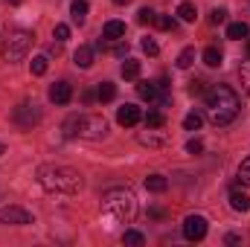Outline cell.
<instances>
[{"label": "cell", "mask_w": 250, "mask_h": 247, "mask_svg": "<svg viewBox=\"0 0 250 247\" xmlns=\"http://www.w3.org/2000/svg\"><path fill=\"white\" fill-rule=\"evenodd\" d=\"M137 140H140V145H148V148H163V145H169V134L160 131V128H151V131L146 128Z\"/></svg>", "instance_id": "8"}, {"label": "cell", "mask_w": 250, "mask_h": 247, "mask_svg": "<svg viewBox=\"0 0 250 247\" xmlns=\"http://www.w3.org/2000/svg\"><path fill=\"white\" fill-rule=\"evenodd\" d=\"M62 128H64V137H70V140H76V137H82V140H102L108 134V123L99 114H73V117L64 120Z\"/></svg>", "instance_id": "3"}, {"label": "cell", "mask_w": 250, "mask_h": 247, "mask_svg": "<svg viewBox=\"0 0 250 247\" xmlns=\"http://www.w3.org/2000/svg\"><path fill=\"white\" fill-rule=\"evenodd\" d=\"M123 242H125V245H134V247H140L143 242H146V239H143V233H137V230H128V233L123 236Z\"/></svg>", "instance_id": "28"}, {"label": "cell", "mask_w": 250, "mask_h": 247, "mask_svg": "<svg viewBox=\"0 0 250 247\" xmlns=\"http://www.w3.org/2000/svg\"><path fill=\"white\" fill-rule=\"evenodd\" d=\"M178 18H181V21H187V23H192V21L198 18L195 3H181V6H178Z\"/></svg>", "instance_id": "21"}, {"label": "cell", "mask_w": 250, "mask_h": 247, "mask_svg": "<svg viewBox=\"0 0 250 247\" xmlns=\"http://www.w3.org/2000/svg\"><path fill=\"white\" fill-rule=\"evenodd\" d=\"M82 99H84V102H93V99H96V90H84Z\"/></svg>", "instance_id": "38"}, {"label": "cell", "mask_w": 250, "mask_h": 247, "mask_svg": "<svg viewBox=\"0 0 250 247\" xmlns=\"http://www.w3.org/2000/svg\"><path fill=\"white\" fill-rule=\"evenodd\" d=\"M239 242H242V239H239L236 233H230V236H227V245H239Z\"/></svg>", "instance_id": "39"}, {"label": "cell", "mask_w": 250, "mask_h": 247, "mask_svg": "<svg viewBox=\"0 0 250 247\" xmlns=\"http://www.w3.org/2000/svg\"><path fill=\"white\" fill-rule=\"evenodd\" d=\"M187 151H189V154H201V151H204V143H201V140H189Z\"/></svg>", "instance_id": "35"}, {"label": "cell", "mask_w": 250, "mask_h": 247, "mask_svg": "<svg viewBox=\"0 0 250 247\" xmlns=\"http://www.w3.org/2000/svg\"><path fill=\"white\" fill-rule=\"evenodd\" d=\"M201 59H204V64H207V67H221V62H224V53H221L218 47H207Z\"/></svg>", "instance_id": "17"}, {"label": "cell", "mask_w": 250, "mask_h": 247, "mask_svg": "<svg viewBox=\"0 0 250 247\" xmlns=\"http://www.w3.org/2000/svg\"><path fill=\"white\" fill-rule=\"evenodd\" d=\"M143 123H146V128H163V125H166V117H163L160 111H148V114L143 117Z\"/></svg>", "instance_id": "22"}, {"label": "cell", "mask_w": 250, "mask_h": 247, "mask_svg": "<svg viewBox=\"0 0 250 247\" xmlns=\"http://www.w3.org/2000/svg\"><path fill=\"white\" fill-rule=\"evenodd\" d=\"M140 120H143V114H140V108H137V105H123V108L117 111V123L125 125V128L137 125Z\"/></svg>", "instance_id": "11"}, {"label": "cell", "mask_w": 250, "mask_h": 247, "mask_svg": "<svg viewBox=\"0 0 250 247\" xmlns=\"http://www.w3.org/2000/svg\"><path fill=\"white\" fill-rule=\"evenodd\" d=\"M204 102H207V117L212 120V125H230L242 111L239 93L227 84H212L204 93Z\"/></svg>", "instance_id": "1"}, {"label": "cell", "mask_w": 250, "mask_h": 247, "mask_svg": "<svg viewBox=\"0 0 250 247\" xmlns=\"http://www.w3.org/2000/svg\"><path fill=\"white\" fill-rule=\"evenodd\" d=\"M3 154H6V145H3V143H0V157H3Z\"/></svg>", "instance_id": "40"}, {"label": "cell", "mask_w": 250, "mask_h": 247, "mask_svg": "<svg viewBox=\"0 0 250 247\" xmlns=\"http://www.w3.org/2000/svg\"><path fill=\"white\" fill-rule=\"evenodd\" d=\"M47 67H50V62H47V56H38V59H32V64H29L32 76H44V73H47Z\"/></svg>", "instance_id": "25"}, {"label": "cell", "mask_w": 250, "mask_h": 247, "mask_svg": "<svg viewBox=\"0 0 250 247\" xmlns=\"http://www.w3.org/2000/svg\"><path fill=\"white\" fill-rule=\"evenodd\" d=\"M102 38H108V41H120V38H125V23L123 21H108L105 29H102Z\"/></svg>", "instance_id": "12"}, {"label": "cell", "mask_w": 250, "mask_h": 247, "mask_svg": "<svg viewBox=\"0 0 250 247\" xmlns=\"http://www.w3.org/2000/svg\"><path fill=\"white\" fill-rule=\"evenodd\" d=\"M248 53H250V41H248Z\"/></svg>", "instance_id": "43"}, {"label": "cell", "mask_w": 250, "mask_h": 247, "mask_svg": "<svg viewBox=\"0 0 250 247\" xmlns=\"http://www.w3.org/2000/svg\"><path fill=\"white\" fill-rule=\"evenodd\" d=\"M245 35H248V23H245V21H239V23H230V26H227V38H230V41H242Z\"/></svg>", "instance_id": "20"}, {"label": "cell", "mask_w": 250, "mask_h": 247, "mask_svg": "<svg viewBox=\"0 0 250 247\" xmlns=\"http://www.w3.org/2000/svg\"><path fill=\"white\" fill-rule=\"evenodd\" d=\"M184 128H187V131H198V128H201V117H198V114H187V117H184Z\"/></svg>", "instance_id": "30"}, {"label": "cell", "mask_w": 250, "mask_h": 247, "mask_svg": "<svg viewBox=\"0 0 250 247\" xmlns=\"http://www.w3.org/2000/svg\"><path fill=\"white\" fill-rule=\"evenodd\" d=\"M224 18H227V12L218 6V9H212V15H209V23H215V26H218V23H224Z\"/></svg>", "instance_id": "34"}, {"label": "cell", "mask_w": 250, "mask_h": 247, "mask_svg": "<svg viewBox=\"0 0 250 247\" xmlns=\"http://www.w3.org/2000/svg\"><path fill=\"white\" fill-rule=\"evenodd\" d=\"M143 53H146V56H157V53H160L157 41H154V38H143Z\"/></svg>", "instance_id": "31"}, {"label": "cell", "mask_w": 250, "mask_h": 247, "mask_svg": "<svg viewBox=\"0 0 250 247\" xmlns=\"http://www.w3.org/2000/svg\"><path fill=\"white\" fill-rule=\"evenodd\" d=\"M125 53H128V41L120 38V41H117V47H114V56H125Z\"/></svg>", "instance_id": "37"}, {"label": "cell", "mask_w": 250, "mask_h": 247, "mask_svg": "<svg viewBox=\"0 0 250 247\" xmlns=\"http://www.w3.org/2000/svg\"><path fill=\"white\" fill-rule=\"evenodd\" d=\"M0 201H3V189H0Z\"/></svg>", "instance_id": "42"}, {"label": "cell", "mask_w": 250, "mask_h": 247, "mask_svg": "<svg viewBox=\"0 0 250 247\" xmlns=\"http://www.w3.org/2000/svg\"><path fill=\"white\" fill-rule=\"evenodd\" d=\"M239 82H242V90L250 96V59L239 67Z\"/></svg>", "instance_id": "24"}, {"label": "cell", "mask_w": 250, "mask_h": 247, "mask_svg": "<svg viewBox=\"0 0 250 247\" xmlns=\"http://www.w3.org/2000/svg\"><path fill=\"white\" fill-rule=\"evenodd\" d=\"M114 3H117V6H125V3H128V0H114Z\"/></svg>", "instance_id": "41"}, {"label": "cell", "mask_w": 250, "mask_h": 247, "mask_svg": "<svg viewBox=\"0 0 250 247\" xmlns=\"http://www.w3.org/2000/svg\"><path fill=\"white\" fill-rule=\"evenodd\" d=\"M70 12H73V21L82 26V23L87 21V0H73V9H70Z\"/></svg>", "instance_id": "19"}, {"label": "cell", "mask_w": 250, "mask_h": 247, "mask_svg": "<svg viewBox=\"0 0 250 247\" xmlns=\"http://www.w3.org/2000/svg\"><path fill=\"white\" fill-rule=\"evenodd\" d=\"M192 62H195V50H192V47H187V50L178 56V67H181V70H189V67H192Z\"/></svg>", "instance_id": "26"}, {"label": "cell", "mask_w": 250, "mask_h": 247, "mask_svg": "<svg viewBox=\"0 0 250 247\" xmlns=\"http://www.w3.org/2000/svg\"><path fill=\"white\" fill-rule=\"evenodd\" d=\"M230 206H233L236 212H248V209H250V198L245 195V192L233 189V192H230Z\"/></svg>", "instance_id": "14"}, {"label": "cell", "mask_w": 250, "mask_h": 247, "mask_svg": "<svg viewBox=\"0 0 250 247\" xmlns=\"http://www.w3.org/2000/svg\"><path fill=\"white\" fill-rule=\"evenodd\" d=\"M137 93H140V99H146V102H157V84H154V82H140V84H137Z\"/></svg>", "instance_id": "16"}, {"label": "cell", "mask_w": 250, "mask_h": 247, "mask_svg": "<svg viewBox=\"0 0 250 247\" xmlns=\"http://www.w3.org/2000/svg\"><path fill=\"white\" fill-rule=\"evenodd\" d=\"M32 41H35V35H32L29 29H15V32H9V38L3 41V59H6V62H21V59L29 53Z\"/></svg>", "instance_id": "5"}, {"label": "cell", "mask_w": 250, "mask_h": 247, "mask_svg": "<svg viewBox=\"0 0 250 247\" xmlns=\"http://www.w3.org/2000/svg\"><path fill=\"white\" fill-rule=\"evenodd\" d=\"M96 99H99V102H114V99H117V84H111V82H99V87H96Z\"/></svg>", "instance_id": "15"}, {"label": "cell", "mask_w": 250, "mask_h": 247, "mask_svg": "<svg viewBox=\"0 0 250 247\" xmlns=\"http://www.w3.org/2000/svg\"><path fill=\"white\" fill-rule=\"evenodd\" d=\"M38 184L47 192H56V195H76L82 192V175L76 169H67V166H41L38 169Z\"/></svg>", "instance_id": "2"}, {"label": "cell", "mask_w": 250, "mask_h": 247, "mask_svg": "<svg viewBox=\"0 0 250 247\" xmlns=\"http://www.w3.org/2000/svg\"><path fill=\"white\" fill-rule=\"evenodd\" d=\"M53 38H56L59 44H64V41L70 38V26H67V23H59V26H56V32H53Z\"/></svg>", "instance_id": "32"}, {"label": "cell", "mask_w": 250, "mask_h": 247, "mask_svg": "<svg viewBox=\"0 0 250 247\" xmlns=\"http://www.w3.org/2000/svg\"><path fill=\"white\" fill-rule=\"evenodd\" d=\"M73 99V87H70V82H56L53 87H50V102H56V105H67Z\"/></svg>", "instance_id": "10"}, {"label": "cell", "mask_w": 250, "mask_h": 247, "mask_svg": "<svg viewBox=\"0 0 250 247\" xmlns=\"http://www.w3.org/2000/svg\"><path fill=\"white\" fill-rule=\"evenodd\" d=\"M146 189H148V192H166V189H169V181H166L163 175H148V178H146Z\"/></svg>", "instance_id": "18"}, {"label": "cell", "mask_w": 250, "mask_h": 247, "mask_svg": "<svg viewBox=\"0 0 250 247\" xmlns=\"http://www.w3.org/2000/svg\"><path fill=\"white\" fill-rule=\"evenodd\" d=\"M0 224H32V215L21 206H6L0 209Z\"/></svg>", "instance_id": "9"}, {"label": "cell", "mask_w": 250, "mask_h": 247, "mask_svg": "<svg viewBox=\"0 0 250 247\" xmlns=\"http://www.w3.org/2000/svg\"><path fill=\"white\" fill-rule=\"evenodd\" d=\"M239 184L250 186V157L248 160H242V166H239Z\"/></svg>", "instance_id": "29"}, {"label": "cell", "mask_w": 250, "mask_h": 247, "mask_svg": "<svg viewBox=\"0 0 250 247\" xmlns=\"http://www.w3.org/2000/svg\"><path fill=\"white\" fill-rule=\"evenodd\" d=\"M123 79H140V62L137 59H128L123 64Z\"/></svg>", "instance_id": "23"}, {"label": "cell", "mask_w": 250, "mask_h": 247, "mask_svg": "<svg viewBox=\"0 0 250 247\" xmlns=\"http://www.w3.org/2000/svg\"><path fill=\"white\" fill-rule=\"evenodd\" d=\"M102 209H105L108 218L128 224L137 215V198H134L131 189H108L102 195Z\"/></svg>", "instance_id": "4"}, {"label": "cell", "mask_w": 250, "mask_h": 247, "mask_svg": "<svg viewBox=\"0 0 250 247\" xmlns=\"http://www.w3.org/2000/svg\"><path fill=\"white\" fill-rule=\"evenodd\" d=\"M154 26H157V29H175V18H169V15H154Z\"/></svg>", "instance_id": "27"}, {"label": "cell", "mask_w": 250, "mask_h": 247, "mask_svg": "<svg viewBox=\"0 0 250 247\" xmlns=\"http://www.w3.org/2000/svg\"><path fill=\"white\" fill-rule=\"evenodd\" d=\"M184 236L189 242H201L207 236V218L204 215H187L184 218Z\"/></svg>", "instance_id": "7"}, {"label": "cell", "mask_w": 250, "mask_h": 247, "mask_svg": "<svg viewBox=\"0 0 250 247\" xmlns=\"http://www.w3.org/2000/svg\"><path fill=\"white\" fill-rule=\"evenodd\" d=\"M12 3H18V0H12Z\"/></svg>", "instance_id": "44"}, {"label": "cell", "mask_w": 250, "mask_h": 247, "mask_svg": "<svg viewBox=\"0 0 250 247\" xmlns=\"http://www.w3.org/2000/svg\"><path fill=\"white\" fill-rule=\"evenodd\" d=\"M12 123L18 125L21 131H32V125L41 123V108H38V105L23 102V105H18V108L12 111Z\"/></svg>", "instance_id": "6"}, {"label": "cell", "mask_w": 250, "mask_h": 247, "mask_svg": "<svg viewBox=\"0 0 250 247\" xmlns=\"http://www.w3.org/2000/svg\"><path fill=\"white\" fill-rule=\"evenodd\" d=\"M204 84H207L204 79H195V82H189V93H207V90H204Z\"/></svg>", "instance_id": "36"}, {"label": "cell", "mask_w": 250, "mask_h": 247, "mask_svg": "<svg viewBox=\"0 0 250 247\" xmlns=\"http://www.w3.org/2000/svg\"><path fill=\"white\" fill-rule=\"evenodd\" d=\"M73 62H76V67L87 70V67L93 64V47H79V50L73 53Z\"/></svg>", "instance_id": "13"}, {"label": "cell", "mask_w": 250, "mask_h": 247, "mask_svg": "<svg viewBox=\"0 0 250 247\" xmlns=\"http://www.w3.org/2000/svg\"><path fill=\"white\" fill-rule=\"evenodd\" d=\"M154 15H157V12H151V9H140V12H137V21H140V23H154Z\"/></svg>", "instance_id": "33"}]
</instances>
